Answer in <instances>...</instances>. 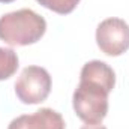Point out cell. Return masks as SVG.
<instances>
[{
  "label": "cell",
  "instance_id": "cell-1",
  "mask_svg": "<svg viewBox=\"0 0 129 129\" xmlns=\"http://www.w3.org/2000/svg\"><path fill=\"white\" fill-rule=\"evenodd\" d=\"M114 86L116 74L111 66L101 60L87 62L72 96L75 114L86 125H99L108 113V95Z\"/></svg>",
  "mask_w": 129,
  "mask_h": 129
},
{
  "label": "cell",
  "instance_id": "cell-2",
  "mask_svg": "<svg viewBox=\"0 0 129 129\" xmlns=\"http://www.w3.org/2000/svg\"><path fill=\"white\" fill-rule=\"evenodd\" d=\"M47 30L44 17L32 9H18L0 17V41L11 47H26L38 42Z\"/></svg>",
  "mask_w": 129,
  "mask_h": 129
},
{
  "label": "cell",
  "instance_id": "cell-3",
  "mask_svg": "<svg viewBox=\"0 0 129 129\" xmlns=\"http://www.w3.org/2000/svg\"><path fill=\"white\" fill-rule=\"evenodd\" d=\"M51 92V77L41 66H27L15 81V95L27 105L44 102Z\"/></svg>",
  "mask_w": 129,
  "mask_h": 129
},
{
  "label": "cell",
  "instance_id": "cell-4",
  "mask_svg": "<svg viewBox=\"0 0 129 129\" xmlns=\"http://www.w3.org/2000/svg\"><path fill=\"white\" fill-rule=\"evenodd\" d=\"M96 44L107 56H122L129 48V24L116 17L104 20L96 29Z\"/></svg>",
  "mask_w": 129,
  "mask_h": 129
},
{
  "label": "cell",
  "instance_id": "cell-5",
  "mask_svg": "<svg viewBox=\"0 0 129 129\" xmlns=\"http://www.w3.org/2000/svg\"><path fill=\"white\" fill-rule=\"evenodd\" d=\"M64 120L53 108H41L33 114H24L14 119L8 129H64Z\"/></svg>",
  "mask_w": 129,
  "mask_h": 129
},
{
  "label": "cell",
  "instance_id": "cell-6",
  "mask_svg": "<svg viewBox=\"0 0 129 129\" xmlns=\"http://www.w3.org/2000/svg\"><path fill=\"white\" fill-rule=\"evenodd\" d=\"M18 56L12 48L0 47V81L12 77L18 69Z\"/></svg>",
  "mask_w": 129,
  "mask_h": 129
},
{
  "label": "cell",
  "instance_id": "cell-7",
  "mask_svg": "<svg viewBox=\"0 0 129 129\" xmlns=\"http://www.w3.org/2000/svg\"><path fill=\"white\" fill-rule=\"evenodd\" d=\"M36 2L39 5H42L44 8H47L56 14H60V15L71 14L80 3V0H36Z\"/></svg>",
  "mask_w": 129,
  "mask_h": 129
},
{
  "label": "cell",
  "instance_id": "cell-8",
  "mask_svg": "<svg viewBox=\"0 0 129 129\" xmlns=\"http://www.w3.org/2000/svg\"><path fill=\"white\" fill-rule=\"evenodd\" d=\"M81 129H107V128L102 126V125H86V126H83Z\"/></svg>",
  "mask_w": 129,
  "mask_h": 129
},
{
  "label": "cell",
  "instance_id": "cell-9",
  "mask_svg": "<svg viewBox=\"0 0 129 129\" xmlns=\"http://www.w3.org/2000/svg\"><path fill=\"white\" fill-rule=\"evenodd\" d=\"M11 2H15V0H0V3H11Z\"/></svg>",
  "mask_w": 129,
  "mask_h": 129
}]
</instances>
